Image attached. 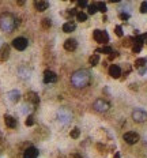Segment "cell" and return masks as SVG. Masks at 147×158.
<instances>
[{"label":"cell","mask_w":147,"mask_h":158,"mask_svg":"<svg viewBox=\"0 0 147 158\" xmlns=\"http://www.w3.org/2000/svg\"><path fill=\"white\" fill-rule=\"evenodd\" d=\"M94 109L97 112H100V113H105V112L109 110V108H110V104L106 100H102V98H98V100H95L94 102Z\"/></svg>","instance_id":"obj_4"},{"label":"cell","mask_w":147,"mask_h":158,"mask_svg":"<svg viewBox=\"0 0 147 158\" xmlns=\"http://www.w3.org/2000/svg\"><path fill=\"white\" fill-rule=\"evenodd\" d=\"M109 75L114 79L120 78V75H121V68H120L117 64H112L110 67H109Z\"/></svg>","instance_id":"obj_11"},{"label":"cell","mask_w":147,"mask_h":158,"mask_svg":"<svg viewBox=\"0 0 147 158\" xmlns=\"http://www.w3.org/2000/svg\"><path fill=\"white\" fill-rule=\"evenodd\" d=\"M57 120H59L61 124H70L71 120H72V112L67 108H60L57 110Z\"/></svg>","instance_id":"obj_3"},{"label":"cell","mask_w":147,"mask_h":158,"mask_svg":"<svg viewBox=\"0 0 147 158\" xmlns=\"http://www.w3.org/2000/svg\"><path fill=\"white\" fill-rule=\"evenodd\" d=\"M78 7H80V8H86V7H89V4H87V2H83V0H79L78 3Z\"/></svg>","instance_id":"obj_31"},{"label":"cell","mask_w":147,"mask_h":158,"mask_svg":"<svg viewBox=\"0 0 147 158\" xmlns=\"http://www.w3.org/2000/svg\"><path fill=\"white\" fill-rule=\"evenodd\" d=\"M93 37H94V40L100 44H106L109 41V35L105 30H94Z\"/></svg>","instance_id":"obj_5"},{"label":"cell","mask_w":147,"mask_h":158,"mask_svg":"<svg viewBox=\"0 0 147 158\" xmlns=\"http://www.w3.org/2000/svg\"><path fill=\"white\" fill-rule=\"evenodd\" d=\"M76 48H78V42H76L74 38H68V40L64 42V49H65V51L74 52Z\"/></svg>","instance_id":"obj_12"},{"label":"cell","mask_w":147,"mask_h":158,"mask_svg":"<svg viewBox=\"0 0 147 158\" xmlns=\"http://www.w3.org/2000/svg\"><path fill=\"white\" fill-rule=\"evenodd\" d=\"M144 42L147 44V34H144Z\"/></svg>","instance_id":"obj_39"},{"label":"cell","mask_w":147,"mask_h":158,"mask_svg":"<svg viewBox=\"0 0 147 158\" xmlns=\"http://www.w3.org/2000/svg\"><path fill=\"white\" fill-rule=\"evenodd\" d=\"M29 45V41L24 37H16L15 40L12 41V46L16 49V51H24Z\"/></svg>","instance_id":"obj_6"},{"label":"cell","mask_w":147,"mask_h":158,"mask_svg":"<svg viewBox=\"0 0 147 158\" xmlns=\"http://www.w3.org/2000/svg\"><path fill=\"white\" fill-rule=\"evenodd\" d=\"M95 53H106V54H110L113 53V49L110 48V46H102V48H98L97 51H95Z\"/></svg>","instance_id":"obj_21"},{"label":"cell","mask_w":147,"mask_h":158,"mask_svg":"<svg viewBox=\"0 0 147 158\" xmlns=\"http://www.w3.org/2000/svg\"><path fill=\"white\" fill-rule=\"evenodd\" d=\"M19 76L23 78V79L30 78V70H27L26 67H21V68H19Z\"/></svg>","instance_id":"obj_20"},{"label":"cell","mask_w":147,"mask_h":158,"mask_svg":"<svg viewBox=\"0 0 147 158\" xmlns=\"http://www.w3.org/2000/svg\"><path fill=\"white\" fill-rule=\"evenodd\" d=\"M19 19L14 16L12 14L4 12L0 15V30L4 33H12L19 26Z\"/></svg>","instance_id":"obj_2"},{"label":"cell","mask_w":147,"mask_h":158,"mask_svg":"<svg viewBox=\"0 0 147 158\" xmlns=\"http://www.w3.org/2000/svg\"><path fill=\"white\" fill-rule=\"evenodd\" d=\"M95 4H97V10H98V11H101L102 14L106 12V4H105V3L98 2V3H95Z\"/></svg>","instance_id":"obj_26"},{"label":"cell","mask_w":147,"mask_h":158,"mask_svg":"<svg viewBox=\"0 0 147 158\" xmlns=\"http://www.w3.org/2000/svg\"><path fill=\"white\" fill-rule=\"evenodd\" d=\"M114 158H120V154H119V153H116V154H114Z\"/></svg>","instance_id":"obj_38"},{"label":"cell","mask_w":147,"mask_h":158,"mask_svg":"<svg viewBox=\"0 0 147 158\" xmlns=\"http://www.w3.org/2000/svg\"><path fill=\"white\" fill-rule=\"evenodd\" d=\"M139 74H140V75H144V74H147V67L140 68V70H139Z\"/></svg>","instance_id":"obj_34"},{"label":"cell","mask_w":147,"mask_h":158,"mask_svg":"<svg viewBox=\"0 0 147 158\" xmlns=\"http://www.w3.org/2000/svg\"><path fill=\"white\" fill-rule=\"evenodd\" d=\"M122 139H124L125 143H128V144H135V143H138V140H139V135L136 132H133V131H129V132L124 133Z\"/></svg>","instance_id":"obj_8"},{"label":"cell","mask_w":147,"mask_h":158,"mask_svg":"<svg viewBox=\"0 0 147 158\" xmlns=\"http://www.w3.org/2000/svg\"><path fill=\"white\" fill-rule=\"evenodd\" d=\"M38 157V150L35 147H27L23 153V158H37Z\"/></svg>","instance_id":"obj_13"},{"label":"cell","mask_w":147,"mask_h":158,"mask_svg":"<svg viewBox=\"0 0 147 158\" xmlns=\"http://www.w3.org/2000/svg\"><path fill=\"white\" fill-rule=\"evenodd\" d=\"M10 57V45L8 44H3L0 48V61H5Z\"/></svg>","instance_id":"obj_10"},{"label":"cell","mask_w":147,"mask_h":158,"mask_svg":"<svg viewBox=\"0 0 147 158\" xmlns=\"http://www.w3.org/2000/svg\"><path fill=\"white\" fill-rule=\"evenodd\" d=\"M57 81V75L51 70H46L44 72V82L45 83H54Z\"/></svg>","instance_id":"obj_9"},{"label":"cell","mask_w":147,"mask_h":158,"mask_svg":"<svg viewBox=\"0 0 147 158\" xmlns=\"http://www.w3.org/2000/svg\"><path fill=\"white\" fill-rule=\"evenodd\" d=\"M72 158H82V157H80V155H79V154H75Z\"/></svg>","instance_id":"obj_37"},{"label":"cell","mask_w":147,"mask_h":158,"mask_svg":"<svg viewBox=\"0 0 147 158\" xmlns=\"http://www.w3.org/2000/svg\"><path fill=\"white\" fill-rule=\"evenodd\" d=\"M79 135H80V130H79V128H74V130L70 132V136L72 139H78Z\"/></svg>","instance_id":"obj_25"},{"label":"cell","mask_w":147,"mask_h":158,"mask_svg":"<svg viewBox=\"0 0 147 158\" xmlns=\"http://www.w3.org/2000/svg\"><path fill=\"white\" fill-rule=\"evenodd\" d=\"M114 33H116L117 37H122V35H124V31H122L121 26H116V27H114Z\"/></svg>","instance_id":"obj_28"},{"label":"cell","mask_w":147,"mask_h":158,"mask_svg":"<svg viewBox=\"0 0 147 158\" xmlns=\"http://www.w3.org/2000/svg\"><path fill=\"white\" fill-rule=\"evenodd\" d=\"M4 123H5V125H7L8 128H15L16 127V120L14 119L12 116H8V114H5L4 116Z\"/></svg>","instance_id":"obj_16"},{"label":"cell","mask_w":147,"mask_h":158,"mask_svg":"<svg viewBox=\"0 0 147 158\" xmlns=\"http://www.w3.org/2000/svg\"><path fill=\"white\" fill-rule=\"evenodd\" d=\"M41 26H42V29L49 30L51 29V26H52V21L49 18H44L42 21H41Z\"/></svg>","instance_id":"obj_23"},{"label":"cell","mask_w":147,"mask_h":158,"mask_svg":"<svg viewBox=\"0 0 147 158\" xmlns=\"http://www.w3.org/2000/svg\"><path fill=\"white\" fill-rule=\"evenodd\" d=\"M128 18H129V14L120 12V19H122V21H128Z\"/></svg>","instance_id":"obj_33"},{"label":"cell","mask_w":147,"mask_h":158,"mask_svg":"<svg viewBox=\"0 0 147 158\" xmlns=\"http://www.w3.org/2000/svg\"><path fill=\"white\" fill-rule=\"evenodd\" d=\"M33 124H34V119H33V116H29L26 120V125L30 127V125H33Z\"/></svg>","instance_id":"obj_32"},{"label":"cell","mask_w":147,"mask_h":158,"mask_svg":"<svg viewBox=\"0 0 147 158\" xmlns=\"http://www.w3.org/2000/svg\"><path fill=\"white\" fill-rule=\"evenodd\" d=\"M75 29H76V25L74 22H65L63 25V31L64 33H72Z\"/></svg>","instance_id":"obj_18"},{"label":"cell","mask_w":147,"mask_h":158,"mask_svg":"<svg viewBox=\"0 0 147 158\" xmlns=\"http://www.w3.org/2000/svg\"><path fill=\"white\" fill-rule=\"evenodd\" d=\"M76 19H78V22H86L87 21V14L83 12V11H78Z\"/></svg>","instance_id":"obj_24"},{"label":"cell","mask_w":147,"mask_h":158,"mask_svg":"<svg viewBox=\"0 0 147 158\" xmlns=\"http://www.w3.org/2000/svg\"><path fill=\"white\" fill-rule=\"evenodd\" d=\"M132 120L136 123H144L147 121V113L142 109H135L132 112Z\"/></svg>","instance_id":"obj_7"},{"label":"cell","mask_w":147,"mask_h":158,"mask_svg":"<svg viewBox=\"0 0 147 158\" xmlns=\"http://www.w3.org/2000/svg\"><path fill=\"white\" fill-rule=\"evenodd\" d=\"M91 82V74L87 70H78L71 75V84L75 89H84Z\"/></svg>","instance_id":"obj_1"},{"label":"cell","mask_w":147,"mask_h":158,"mask_svg":"<svg viewBox=\"0 0 147 158\" xmlns=\"http://www.w3.org/2000/svg\"><path fill=\"white\" fill-rule=\"evenodd\" d=\"M16 3H18V5H23L24 4V2H22V0H21V2H16Z\"/></svg>","instance_id":"obj_36"},{"label":"cell","mask_w":147,"mask_h":158,"mask_svg":"<svg viewBox=\"0 0 147 158\" xmlns=\"http://www.w3.org/2000/svg\"><path fill=\"white\" fill-rule=\"evenodd\" d=\"M48 7H49V3L46 0H37V2H34V8L37 11H40V12L48 10Z\"/></svg>","instance_id":"obj_14"},{"label":"cell","mask_w":147,"mask_h":158,"mask_svg":"<svg viewBox=\"0 0 147 158\" xmlns=\"http://www.w3.org/2000/svg\"><path fill=\"white\" fill-rule=\"evenodd\" d=\"M124 46H129V45H133V38L129 37V38H125L124 40V44H122Z\"/></svg>","instance_id":"obj_29"},{"label":"cell","mask_w":147,"mask_h":158,"mask_svg":"<svg viewBox=\"0 0 147 158\" xmlns=\"http://www.w3.org/2000/svg\"><path fill=\"white\" fill-rule=\"evenodd\" d=\"M140 12L142 14H146L147 12V2H142V4H140Z\"/></svg>","instance_id":"obj_30"},{"label":"cell","mask_w":147,"mask_h":158,"mask_svg":"<svg viewBox=\"0 0 147 158\" xmlns=\"http://www.w3.org/2000/svg\"><path fill=\"white\" fill-rule=\"evenodd\" d=\"M89 63H90V65H97L98 63H100V54H97V53H94L93 56H90V59H89Z\"/></svg>","instance_id":"obj_22"},{"label":"cell","mask_w":147,"mask_h":158,"mask_svg":"<svg viewBox=\"0 0 147 158\" xmlns=\"http://www.w3.org/2000/svg\"><path fill=\"white\" fill-rule=\"evenodd\" d=\"M26 101H27V102L34 104V105H37V104L40 102V97H38L37 93H34V91H29V93L26 94Z\"/></svg>","instance_id":"obj_15"},{"label":"cell","mask_w":147,"mask_h":158,"mask_svg":"<svg viewBox=\"0 0 147 158\" xmlns=\"http://www.w3.org/2000/svg\"><path fill=\"white\" fill-rule=\"evenodd\" d=\"M146 63H147V59H146V57H140V59H136V60H135V67L138 68V70H140V68L146 67Z\"/></svg>","instance_id":"obj_19"},{"label":"cell","mask_w":147,"mask_h":158,"mask_svg":"<svg viewBox=\"0 0 147 158\" xmlns=\"http://www.w3.org/2000/svg\"><path fill=\"white\" fill-rule=\"evenodd\" d=\"M87 10H89V14L90 15H93V14H95L97 12V4L95 3H93V4H89V7H87Z\"/></svg>","instance_id":"obj_27"},{"label":"cell","mask_w":147,"mask_h":158,"mask_svg":"<svg viewBox=\"0 0 147 158\" xmlns=\"http://www.w3.org/2000/svg\"><path fill=\"white\" fill-rule=\"evenodd\" d=\"M116 56H119V53H117V52H113L112 54H109V60H113Z\"/></svg>","instance_id":"obj_35"},{"label":"cell","mask_w":147,"mask_h":158,"mask_svg":"<svg viewBox=\"0 0 147 158\" xmlns=\"http://www.w3.org/2000/svg\"><path fill=\"white\" fill-rule=\"evenodd\" d=\"M19 98H21V94H19L18 90H11V91L8 93V100H10L11 102H18Z\"/></svg>","instance_id":"obj_17"}]
</instances>
